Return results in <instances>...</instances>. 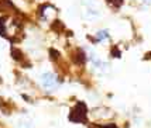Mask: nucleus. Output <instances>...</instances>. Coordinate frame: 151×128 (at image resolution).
<instances>
[{"instance_id": "obj_4", "label": "nucleus", "mask_w": 151, "mask_h": 128, "mask_svg": "<svg viewBox=\"0 0 151 128\" xmlns=\"http://www.w3.org/2000/svg\"><path fill=\"white\" fill-rule=\"evenodd\" d=\"M17 128H33V122L27 120H20L17 122Z\"/></svg>"}, {"instance_id": "obj_2", "label": "nucleus", "mask_w": 151, "mask_h": 128, "mask_svg": "<svg viewBox=\"0 0 151 128\" xmlns=\"http://www.w3.org/2000/svg\"><path fill=\"white\" fill-rule=\"evenodd\" d=\"M40 80H41V86L45 90H52L55 87V84H57V76L54 73H51V72L42 73Z\"/></svg>"}, {"instance_id": "obj_6", "label": "nucleus", "mask_w": 151, "mask_h": 128, "mask_svg": "<svg viewBox=\"0 0 151 128\" xmlns=\"http://www.w3.org/2000/svg\"><path fill=\"white\" fill-rule=\"evenodd\" d=\"M0 35H4V20L0 19Z\"/></svg>"}, {"instance_id": "obj_9", "label": "nucleus", "mask_w": 151, "mask_h": 128, "mask_svg": "<svg viewBox=\"0 0 151 128\" xmlns=\"http://www.w3.org/2000/svg\"><path fill=\"white\" fill-rule=\"evenodd\" d=\"M144 1H151V0H144Z\"/></svg>"}, {"instance_id": "obj_1", "label": "nucleus", "mask_w": 151, "mask_h": 128, "mask_svg": "<svg viewBox=\"0 0 151 128\" xmlns=\"http://www.w3.org/2000/svg\"><path fill=\"white\" fill-rule=\"evenodd\" d=\"M69 120L73 122H83L86 120V107L83 103H78L69 113Z\"/></svg>"}, {"instance_id": "obj_8", "label": "nucleus", "mask_w": 151, "mask_h": 128, "mask_svg": "<svg viewBox=\"0 0 151 128\" xmlns=\"http://www.w3.org/2000/svg\"><path fill=\"white\" fill-rule=\"evenodd\" d=\"M110 4H113V6H120L122 3H123V0H107Z\"/></svg>"}, {"instance_id": "obj_3", "label": "nucleus", "mask_w": 151, "mask_h": 128, "mask_svg": "<svg viewBox=\"0 0 151 128\" xmlns=\"http://www.w3.org/2000/svg\"><path fill=\"white\" fill-rule=\"evenodd\" d=\"M75 55H76V58H75V62H76V64H81V65L85 64L86 56H85V54H83V51H82V49H78Z\"/></svg>"}, {"instance_id": "obj_7", "label": "nucleus", "mask_w": 151, "mask_h": 128, "mask_svg": "<svg viewBox=\"0 0 151 128\" xmlns=\"http://www.w3.org/2000/svg\"><path fill=\"white\" fill-rule=\"evenodd\" d=\"M12 55H13L16 59H20V55H21V52L19 49H12Z\"/></svg>"}, {"instance_id": "obj_5", "label": "nucleus", "mask_w": 151, "mask_h": 128, "mask_svg": "<svg viewBox=\"0 0 151 128\" xmlns=\"http://www.w3.org/2000/svg\"><path fill=\"white\" fill-rule=\"evenodd\" d=\"M106 38H109V32L106 31V30L98 32V39L99 41H100V39H106Z\"/></svg>"}]
</instances>
